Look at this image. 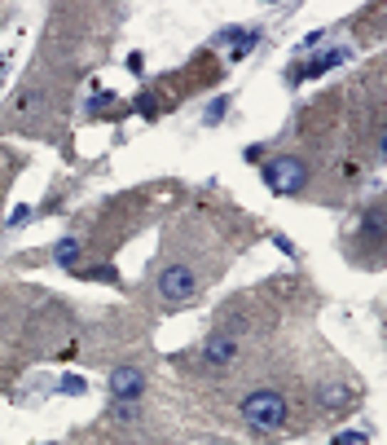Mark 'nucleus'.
<instances>
[{"instance_id": "13", "label": "nucleus", "mask_w": 387, "mask_h": 445, "mask_svg": "<svg viewBox=\"0 0 387 445\" xmlns=\"http://www.w3.org/2000/svg\"><path fill=\"white\" fill-rule=\"evenodd\" d=\"M366 441H370L366 432H344V436H334L330 445H366Z\"/></svg>"}, {"instance_id": "14", "label": "nucleus", "mask_w": 387, "mask_h": 445, "mask_svg": "<svg viewBox=\"0 0 387 445\" xmlns=\"http://www.w3.org/2000/svg\"><path fill=\"white\" fill-rule=\"evenodd\" d=\"M321 40H326V31H308V36H304V49H317Z\"/></svg>"}, {"instance_id": "4", "label": "nucleus", "mask_w": 387, "mask_h": 445, "mask_svg": "<svg viewBox=\"0 0 387 445\" xmlns=\"http://www.w3.org/2000/svg\"><path fill=\"white\" fill-rule=\"evenodd\" d=\"M145 388V375L137 371V366H119V371H110V392L119 401H137Z\"/></svg>"}, {"instance_id": "5", "label": "nucleus", "mask_w": 387, "mask_h": 445, "mask_svg": "<svg viewBox=\"0 0 387 445\" xmlns=\"http://www.w3.org/2000/svg\"><path fill=\"white\" fill-rule=\"evenodd\" d=\"M234 357H238V339L225 335V331H216L207 344H202V361H207V366H229Z\"/></svg>"}, {"instance_id": "8", "label": "nucleus", "mask_w": 387, "mask_h": 445, "mask_svg": "<svg viewBox=\"0 0 387 445\" xmlns=\"http://www.w3.org/2000/svg\"><path fill=\"white\" fill-rule=\"evenodd\" d=\"M344 401H348V392H344L339 384H326V388H321V406H344Z\"/></svg>"}, {"instance_id": "12", "label": "nucleus", "mask_w": 387, "mask_h": 445, "mask_svg": "<svg viewBox=\"0 0 387 445\" xmlns=\"http://www.w3.org/2000/svg\"><path fill=\"white\" fill-rule=\"evenodd\" d=\"M27 221H31V207H22V203H18V207H14V216H9L5 225H9V229H22Z\"/></svg>"}, {"instance_id": "10", "label": "nucleus", "mask_w": 387, "mask_h": 445, "mask_svg": "<svg viewBox=\"0 0 387 445\" xmlns=\"http://www.w3.org/2000/svg\"><path fill=\"white\" fill-rule=\"evenodd\" d=\"M242 36H247L242 27H225V31H216V36H212V44H220V49H225V44H238Z\"/></svg>"}, {"instance_id": "9", "label": "nucleus", "mask_w": 387, "mask_h": 445, "mask_svg": "<svg viewBox=\"0 0 387 445\" xmlns=\"http://www.w3.org/2000/svg\"><path fill=\"white\" fill-rule=\"evenodd\" d=\"M229 106H234V101H229V97H216V101H212V106H207V115H202V119H207V124H220Z\"/></svg>"}, {"instance_id": "2", "label": "nucleus", "mask_w": 387, "mask_h": 445, "mask_svg": "<svg viewBox=\"0 0 387 445\" xmlns=\"http://www.w3.org/2000/svg\"><path fill=\"white\" fill-rule=\"evenodd\" d=\"M260 176H264V186L273 194H299L308 186V168H304V159H295V154H277V159H269Z\"/></svg>"}, {"instance_id": "11", "label": "nucleus", "mask_w": 387, "mask_h": 445, "mask_svg": "<svg viewBox=\"0 0 387 445\" xmlns=\"http://www.w3.org/2000/svg\"><path fill=\"white\" fill-rule=\"evenodd\" d=\"M58 388H62V392H66V397H80V392H84V388H88V384H84V379H80V375H62V384H58Z\"/></svg>"}, {"instance_id": "1", "label": "nucleus", "mask_w": 387, "mask_h": 445, "mask_svg": "<svg viewBox=\"0 0 387 445\" xmlns=\"http://www.w3.org/2000/svg\"><path fill=\"white\" fill-rule=\"evenodd\" d=\"M287 397H282L277 388H255L242 397V419L255 428V432H277L282 424H287Z\"/></svg>"}, {"instance_id": "6", "label": "nucleus", "mask_w": 387, "mask_h": 445, "mask_svg": "<svg viewBox=\"0 0 387 445\" xmlns=\"http://www.w3.org/2000/svg\"><path fill=\"white\" fill-rule=\"evenodd\" d=\"M348 62V49H326V54H317L313 62H304L291 80H313V75H326V71H334V66H344Z\"/></svg>"}, {"instance_id": "3", "label": "nucleus", "mask_w": 387, "mask_h": 445, "mask_svg": "<svg viewBox=\"0 0 387 445\" xmlns=\"http://www.w3.org/2000/svg\"><path fill=\"white\" fill-rule=\"evenodd\" d=\"M154 286H159L163 304H185V300L198 296V274L190 265H167V269H159V282Z\"/></svg>"}, {"instance_id": "7", "label": "nucleus", "mask_w": 387, "mask_h": 445, "mask_svg": "<svg viewBox=\"0 0 387 445\" xmlns=\"http://www.w3.org/2000/svg\"><path fill=\"white\" fill-rule=\"evenodd\" d=\"M80 251H84V247H80V239H62V243L53 247V260H58V265H66V269H71L75 260H80Z\"/></svg>"}]
</instances>
